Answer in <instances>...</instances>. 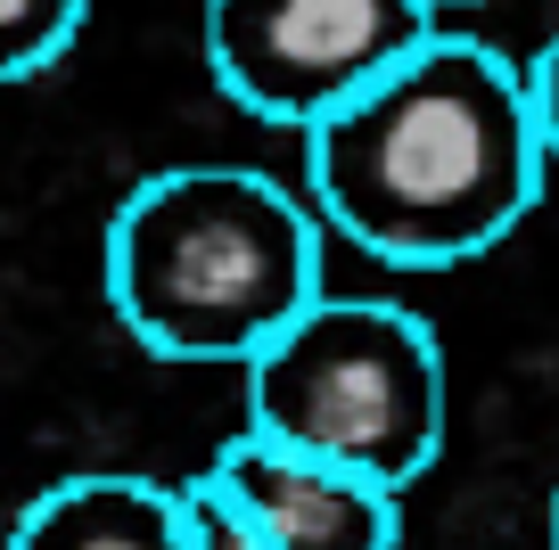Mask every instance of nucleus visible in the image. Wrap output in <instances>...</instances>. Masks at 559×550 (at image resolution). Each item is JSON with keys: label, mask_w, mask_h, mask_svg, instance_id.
I'll list each match as a JSON object with an SVG mask.
<instances>
[{"label": "nucleus", "mask_w": 559, "mask_h": 550, "mask_svg": "<svg viewBox=\"0 0 559 550\" xmlns=\"http://www.w3.org/2000/svg\"><path fill=\"white\" fill-rule=\"evenodd\" d=\"M543 172L519 67L444 25L305 132L313 223L395 272L493 255L535 214Z\"/></svg>", "instance_id": "nucleus-1"}, {"label": "nucleus", "mask_w": 559, "mask_h": 550, "mask_svg": "<svg viewBox=\"0 0 559 550\" xmlns=\"http://www.w3.org/2000/svg\"><path fill=\"white\" fill-rule=\"evenodd\" d=\"M321 288V223L255 165L148 172L107 223V304L157 361H247Z\"/></svg>", "instance_id": "nucleus-2"}, {"label": "nucleus", "mask_w": 559, "mask_h": 550, "mask_svg": "<svg viewBox=\"0 0 559 550\" xmlns=\"http://www.w3.org/2000/svg\"><path fill=\"white\" fill-rule=\"evenodd\" d=\"M239 379V435L354 468L386 493H412L444 452V419H453L444 345L419 312L386 304V296H313Z\"/></svg>", "instance_id": "nucleus-3"}, {"label": "nucleus", "mask_w": 559, "mask_h": 550, "mask_svg": "<svg viewBox=\"0 0 559 550\" xmlns=\"http://www.w3.org/2000/svg\"><path fill=\"white\" fill-rule=\"evenodd\" d=\"M437 34L419 0H206V67L230 107L313 132Z\"/></svg>", "instance_id": "nucleus-4"}, {"label": "nucleus", "mask_w": 559, "mask_h": 550, "mask_svg": "<svg viewBox=\"0 0 559 550\" xmlns=\"http://www.w3.org/2000/svg\"><path fill=\"white\" fill-rule=\"evenodd\" d=\"M206 477L255 517L272 550H395L403 542V493L354 477V468L280 452L263 435H230L206 461Z\"/></svg>", "instance_id": "nucleus-5"}, {"label": "nucleus", "mask_w": 559, "mask_h": 550, "mask_svg": "<svg viewBox=\"0 0 559 550\" xmlns=\"http://www.w3.org/2000/svg\"><path fill=\"white\" fill-rule=\"evenodd\" d=\"M9 550H181V493L132 468H83L25 501Z\"/></svg>", "instance_id": "nucleus-6"}, {"label": "nucleus", "mask_w": 559, "mask_h": 550, "mask_svg": "<svg viewBox=\"0 0 559 550\" xmlns=\"http://www.w3.org/2000/svg\"><path fill=\"white\" fill-rule=\"evenodd\" d=\"M83 17H91V0H0V83L58 67L83 34Z\"/></svg>", "instance_id": "nucleus-7"}, {"label": "nucleus", "mask_w": 559, "mask_h": 550, "mask_svg": "<svg viewBox=\"0 0 559 550\" xmlns=\"http://www.w3.org/2000/svg\"><path fill=\"white\" fill-rule=\"evenodd\" d=\"M174 493H181V550H272L255 534V517H247L206 468H198L190 485H174Z\"/></svg>", "instance_id": "nucleus-8"}, {"label": "nucleus", "mask_w": 559, "mask_h": 550, "mask_svg": "<svg viewBox=\"0 0 559 550\" xmlns=\"http://www.w3.org/2000/svg\"><path fill=\"white\" fill-rule=\"evenodd\" d=\"M519 83H526V116H535L543 165H559V41H543L535 67H519Z\"/></svg>", "instance_id": "nucleus-9"}, {"label": "nucleus", "mask_w": 559, "mask_h": 550, "mask_svg": "<svg viewBox=\"0 0 559 550\" xmlns=\"http://www.w3.org/2000/svg\"><path fill=\"white\" fill-rule=\"evenodd\" d=\"M419 9H428V17H437V9H477V0H419Z\"/></svg>", "instance_id": "nucleus-10"}, {"label": "nucleus", "mask_w": 559, "mask_h": 550, "mask_svg": "<svg viewBox=\"0 0 559 550\" xmlns=\"http://www.w3.org/2000/svg\"><path fill=\"white\" fill-rule=\"evenodd\" d=\"M543 550H559V493H551V542H543Z\"/></svg>", "instance_id": "nucleus-11"}]
</instances>
